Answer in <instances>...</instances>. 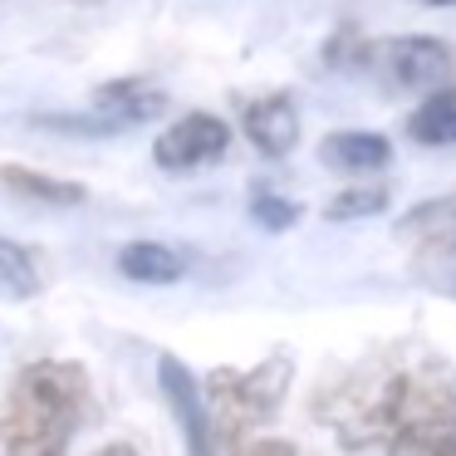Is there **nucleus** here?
I'll list each match as a JSON object with an SVG mask.
<instances>
[{"instance_id":"obj_5","label":"nucleus","mask_w":456,"mask_h":456,"mask_svg":"<svg viewBox=\"0 0 456 456\" xmlns=\"http://www.w3.org/2000/svg\"><path fill=\"white\" fill-rule=\"evenodd\" d=\"M226 148H231V128L216 113H187L152 142V162L162 172H197L207 162H216Z\"/></svg>"},{"instance_id":"obj_20","label":"nucleus","mask_w":456,"mask_h":456,"mask_svg":"<svg viewBox=\"0 0 456 456\" xmlns=\"http://www.w3.org/2000/svg\"><path fill=\"white\" fill-rule=\"evenodd\" d=\"M422 5H456V0H422Z\"/></svg>"},{"instance_id":"obj_1","label":"nucleus","mask_w":456,"mask_h":456,"mask_svg":"<svg viewBox=\"0 0 456 456\" xmlns=\"http://www.w3.org/2000/svg\"><path fill=\"white\" fill-rule=\"evenodd\" d=\"M344 432L354 446L383 436L387 456H456V378L442 363L393 373L368 403H358Z\"/></svg>"},{"instance_id":"obj_7","label":"nucleus","mask_w":456,"mask_h":456,"mask_svg":"<svg viewBox=\"0 0 456 456\" xmlns=\"http://www.w3.org/2000/svg\"><path fill=\"white\" fill-rule=\"evenodd\" d=\"M246 138L256 142L265 158H285L299 142V109L289 94H265L260 103L246 109Z\"/></svg>"},{"instance_id":"obj_2","label":"nucleus","mask_w":456,"mask_h":456,"mask_svg":"<svg viewBox=\"0 0 456 456\" xmlns=\"http://www.w3.org/2000/svg\"><path fill=\"white\" fill-rule=\"evenodd\" d=\"M94 417V383L74 358H35L15 373L0 412L5 456H69V442Z\"/></svg>"},{"instance_id":"obj_15","label":"nucleus","mask_w":456,"mask_h":456,"mask_svg":"<svg viewBox=\"0 0 456 456\" xmlns=\"http://www.w3.org/2000/svg\"><path fill=\"white\" fill-rule=\"evenodd\" d=\"M387 207V191L383 187H354V191H338L334 201L324 207L329 221H368Z\"/></svg>"},{"instance_id":"obj_12","label":"nucleus","mask_w":456,"mask_h":456,"mask_svg":"<svg viewBox=\"0 0 456 456\" xmlns=\"http://www.w3.org/2000/svg\"><path fill=\"white\" fill-rule=\"evenodd\" d=\"M118 270L138 285H172L182 275V256L162 240H128L118 250Z\"/></svg>"},{"instance_id":"obj_13","label":"nucleus","mask_w":456,"mask_h":456,"mask_svg":"<svg viewBox=\"0 0 456 456\" xmlns=\"http://www.w3.org/2000/svg\"><path fill=\"white\" fill-rule=\"evenodd\" d=\"M0 182L25 201H40V207H84L89 191L79 182H60V177H45V172H25V167H0Z\"/></svg>"},{"instance_id":"obj_9","label":"nucleus","mask_w":456,"mask_h":456,"mask_svg":"<svg viewBox=\"0 0 456 456\" xmlns=\"http://www.w3.org/2000/svg\"><path fill=\"white\" fill-rule=\"evenodd\" d=\"M319 162L329 172H378L393 162V142L383 133H329L319 142Z\"/></svg>"},{"instance_id":"obj_10","label":"nucleus","mask_w":456,"mask_h":456,"mask_svg":"<svg viewBox=\"0 0 456 456\" xmlns=\"http://www.w3.org/2000/svg\"><path fill=\"white\" fill-rule=\"evenodd\" d=\"M407 133L422 148H452L456 142V84H442V89L427 94L417 103V113L407 118Z\"/></svg>"},{"instance_id":"obj_4","label":"nucleus","mask_w":456,"mask_h":456,"mask_svg":"<svg viewBox=\"0 0 456 456\" xmlns=\"http://www.w3.org/2000/svg\"><path fill=\"white\" fill-rule=\"evenodd\" d=\"M158 387L167 397L172 417L182 427V442H187V456H221V436H216V422H211V407L201 397L191 368L182 363L177 354H162L158 358Z\"/></svg>"},{"instance_id":"obj_16","label":"nucleus","mask_w":456,"mask_h":456,"mask_svg":"<svg viewBox=\"0 0 456 456\" xmlns=\"http://www.w3.org/2000/svg\"><path fill=\"white\" fill-rule=\"evenodd\" d=\"M250 221L265 231H289L299 221V207L289 197H275V191H260L256 201H250Z\"/></svg>"},{"instance_id":"obj_17","label":"nucleus","mask_w":456,"mask_h":456,"mask_svg":"<svg viewBox=\"0 0 456 456\" xmlns=\"http://www.w3.org/2000/svg\"><path fill=\"white\" fill-rule=\"evenodd\" d=\"M35 128H50V133H113L118 123L113 118H35Z\"/></svg>"},{"instance_id":"obj_18","label":"nucleus","mask_w":456,"mask_h":456,"mask_svg":"<svg viewBox=\"0 0 456 456\" xmlns=\"http://www.w3.org/2000/svg\"><path fill=\"white\" fill-rule=\"evenodd\" d=\"M236 456H299L289 442H280V436H256V442H240Z\"/></svg>"},{"instance_id":"obj_8","label":"nucleus","mask_w":456,"mask_h":456,"mask_svg":"<svg viewBox=\"0 0 456 456\" xmlns=\"http://www.w3.org/2000/svg\"><path fill=\"white\" fill-rule=\"evenodd\" d=\"M94 109L113 123H152L167 113V94L142 79H109L94 89Z\"/></svg>"},{"instance_id":"obj_19","label":"nucleus","mask_w":456,"mask_h":456,"mask_svg":"<svg viewBox=\"0 0 456 456\" xmlns=\"http://www.w3.org/2000/svg\"><path fill=\"white\" fill-rule=\"evenodd\" d=\"M94 456H138V452H133L128 442H109V446H99Z\"/></svg>"},{"instance_id":"obj_11","label":"nucleus","mask_w":456,"mask_h":456,"mask_svg":"<svg viewBox=\"0 0 456 456\" xmlns=\"http://www.w3.org/2000/svg\"><path fill=\"white\" fill-rule=\"evenodd\" d=\"M397 240H417L422 250L456 246V197H436V201H422L417 211H407L397 221Z\"/></svg>"},{"instance_id":"obj_14","label":"nucleus","mask_w":456,"mask_h":456,"mask_svg":"<svg viewBox=\"0 0 456 456\" xmlns=\"http://www.w3.org/2000/svg\"><path fill=\"white\" fill-rule=\"evenodd\" d=\"M0 285H11L15 295H40V270H35L30 250L0 236Z\"/></svg>"},{"instance_id":"obj_6","label":"nucleus","mask_w":456,"mask_h":456,"mask_svg":"<svg viewBox=\"0 0 456 456\" xmlns=\"http://www.w3.org/2000/svg\"><path fill=\"white\" fill-rule=\"evenodd\" d=\"M383 64L403 89H442V84H452L456 69L446 40H436V35H403V40L383 45Z\"/></svg>"},{"instance_id":"obj_3","label":"nucleus","mask_w":456,"mask_h":456,"mask_svg":"<svg viewBox=\"0 0 456 456\" xmlns=\"http://www.w3.org/2000/svg\"><path fill=\"white\" fill-rule=\"evenodd\" d=\"M285 387H289L285 358H270V363L256 368H216L207 378V407L221 446H240L256 427H265L285 403Z\"/></svg>"}]
</instances>
